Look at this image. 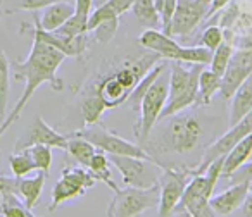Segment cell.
I'll use <instances>...</instances> for the list:
<instances>
[{"label": "cell", "instance_id": "cell-21", "mask_svg": "<svg viewBox=\"0 0 252 217\" xmlns=\"http://www.w3.org/2000/svg\"><path fill=\"white\" fill-rule=\"evenodd\" d=\"M131 7H133V0H105L94 12H90L87 21V31L90 33L98 23L105 21V19L121 18L123 14L131 11Z\"/></svg>", "mask_w": 252, "mask_h": 217}, {"label": "cell", "instance_id": "cell-4", "mask_svg": "<svg viewBox=\"0 0 252 217\" xmlns=\"http://www.w3.org/2000/svg\"><path fill=\"white\" fill-rule=\"evenodd\" d=\"M204 69L202 64H187L173 60L169 71L168 100L162 108L159 121L178 114L190 107H197L199 95V74ZM158 121V123H159Z\"/></svg>", "mask_w": 252, "mask_h": 217}, {"label": "cell", "instance_id": "cell-41", "mask_svg": "<svg viewBox=\"0 0 252 217\" xmlns=\"http://www.w3.org/2000/svg\"><path fill=\"white\" fill-rule=\"evenodd\" d=\"M200 2H204V4H207V5H211V2H213V0H200Z\"/></svg>", "mask_w": 252, "mask_h": 217}, {"label": "cell", "instance_id": "cell-9", "mask_svg": "<svg viewBox=\"0 0 252 217\" xmlns=\"http://www.w3.org/2000/svg\"><path fill=\"white\" fill-rule=\"evenodd\" d=\"M159 205V183L151 188H118L109 202L107 217H144L145 212L158 209Z\"/></svg>", "mask_w": 252, "mask_h": 217}, {"label": "cell", "instance_id": "cell-14", "mask_svg": "<svg viewBox=\"0 0 252 217\" xmlns=\"http://www.w3.org/2000/svg\"><path fill=\"white\" fill-rule=\"evenodd\" d=\"M251 133H252V110L245 117H242L237 124L228 126V130L224 131L223 135H220L216 140L211 141V143L207 145L206 150H204V154H202V157H200L199 165L195 167L197 172L202 174L211 162H214L220 157H226V155L231 152V148Z\"/></svg>", "mask_w": 252, "mask_h": 217}, {"label": "cell", "instance_id": "cell-30", "mask_svg": "<svg viewBox=\"0 0 252 217\" xmlns=\"http://www.w3.org/2000/svg\"><path fill=\"white\" fill-rule=\"evenodd\" d=\"M9 165H11V171L14 174V178H25L30 176L35 169V162L32 159L30 150H21V152H14V154L9 157Z\"/></svg>", "mask_w": 252, "mask_h": 217}, {"label": "cell", "instance_id": "cell-33", "mask_svg": "<svg viewBox=\"0 0 252 217\" xmlns=\"http://www.w3.org/2000/svg\"><path fill=\"white\" fill-rule=\"evenodd\" d=\"M233 47L228 42H223L216 50H213V57H211V71H214L216 74L223 76L224 71H226V66L230 62V57L233 54Z\"/></svg>", "mask_w": 252, "mask_h": 217}, {"label": "cell", "instance_id": "cell-35", "mask_svg": "<svg viewBox=\"0 0 252 217\" xmlns=\"http://www.w3.org/2000/svg\"><path fill=\"white\" fill-rule=\"evenodd\" d=\"M154 4H156V11H158L159 19H161V29L166 31L173 19V14H175L178 0H154Z\"/></svg>", "mask_w": 252, "mask_h": 217}, {"label": "cell", "instance_id": "cell-5", "mask_svg": "<svg viewBox=\"0 0 252 217\" xmlns=\"http://www.w3.org/2000/svg\"><path fill=\"white\" fill-rule=\"evenodd\" d=\"M224 157L216 159L207 165L202 174H195L187 185L182 195L175 214L187 212L189 217H216L214 210L211 209V196L214 195L218 181L221 179V169H223Z\"/></svg>", "mask_w": 252, "mask_h": 217}, {"label": "cell", "instance_id": "cell-25", "mask_svg": "<svg viewBox=\"0 0 252 217\" xmlns=\"http://www.w3.org/2000/svg\"><path fill=\"white\" fill-rule=\"evenodd\" d=\"M66 136H67L66 152L69 154V157L78 165H81V167H88L92 157L97 152V147L81 136H74V135H66Z\"/></svg>", "mask_w": 252, "mask_h": 217}, {"label": "cell", "instance_id": "cell-28", "mask_svg": "<svg viewBox=\"0 0 252 217\" xmlns=\"http://www.w3.org/2000/svg\"><path fill=\"white\" fill-rule=\"evenodd\" d=\"M133 11L137 21L147 29H158L161 26V19L156 11L154 0H133Z\"/></svg>", "mask_w": 252, "mask_h": 217}, {"label": "cell", "instance_id": "cell-32", "mask_svg": "<svg viewBox=\"0 0 252 217\" xmlns=\"http://www.w3.org/2000/svg\"><path fill=\"white\" fill-rule=\"evenodd\" d=\"M118 29H119V18H114L98 23L90 33L94 36V40H97L98 43H111L116 38V35H118Z\"/></svg>", "mask_w": 252, "mask_h": 217}, {"label": "cell", "instance_id": "cell-37", "mask_svg": "<svg viewBox=\"0 0 252 217\" xmlns=\"http://www.w3.org/2000/svg\"><path fill=\"white\" fill-rule=\"evenodd\" d=\"M7 195H18V178L0 174V198Z\"/></svg>", "mask_w": 252, "mask_h": 217}, {"label": "cell", "instance_id": "cell-26", "mask_svg": "<svg viewBox=\"0 0 252 217\" xmlns=\"http://www.w3.org/2000/svg\"><path fill=\"white\" fill-rule=\"evenodd\" d=\"M87 169L92 172V174H94V178L97 179V181L105 183V185H107L109 188L112 190V191H116V190L119 188V186L116 185L114 181H112L111 159H109V155L105 154L104 150L97 148V152L94 154V157H92V161H90V164H88Z\"/></svg>", "mask_w": 252, "mask_h": 217}, {"label": "cell", "instance_id": "cell-15", "mask_svg": "<svg viewBox=\"0 0 252 217\" xmlns=\"http://www.w3.org/2000/svg\"><path fill=\"white\" fill-rule=\"evenodd\" d=\"M207 11H209V5L200 0H178L173 19L164 33L173 38L190 36L199 28V25H202L207 19Z\"/></svg>", "mask_w": 252, "mask_h": 217}, {"label": "cell", "instance_id": "cell-24", "mask_svg": "<svg viewBox=\"0 0 252 217\" xmlns=\"http://www.w3.org/2000/svg\"><path fill=\"white\" fill-rule=\"evenodd\" d=\"M221 76L214 71L204 67L199 74V95H197V107H207L213 102L214 95L220 93Z\"/></svg>", "mask_w": 252, "mask_h": 217}, {"label": "cell", "instance_id": "cell-2", "mask_svg": "<svg viewBox=\"0 0 252 217\" xmlns=\"http://www.w3.org/2000/svg\"><path fill=\"white\" fill-rule=\"evenodd\" d=\"M159 60H162L161 57L147 49L130 50L123 55H114L111 62L104 64V67L92 76V80L81 90V95L97 98L105 110L121 107L126 104L138 81Z\"/></svg>", "mask_w": 252, "mask_h": 217}, {"label": "cell", "instance_id": "cell-17", "mask_svg": "<svg viewBox=\"0 0 252 217\" xmlns=\"http://www.w3.org/2000/svg\"><path fill=\"white\" fill-rule=\"evenodd\" d=\"M33 145H47V147H50V148L66 150L67 136L66 135H61L59 131H56L52 126H49L40 116H35V119L30 124L28 130L16 140L14 152L26 150V148L33 147Z\"/></svg>", "mask_w": 252, "mask_h": 217}, {"label": "cell", "instance_id": "cell-31", "mask_svg": "<svg viewBox=\"0 0 252 217\" xmlns=\"http://www.w3.org/2000/svg\"><path fill=\"white\" fill-rule=\"evenodd\" d=\"M28 150H30V154H32L33 162H35L36 171H42L49 176L50 167H52V162H54L52 148L47 147V145H33Z\"/></svg>", "mask_w": 252, "mask_h": 217}, {"label": "cell", "instance_id": "cell-12", "mask_svg": "<svg viewBox=\"0 0 252 217\" xmlns=\"http://www.w3.org/2000/svg\"><path fill=\"white\" fill-rule=\"evenodd\" d=\"M95 185H97V179L87 167H81L78 164L66 165L61 172L59 181L52 188V202L49 203V210L54 212L63 203L85 196V193Z\"/></svg>", "mask_w": 252, "mask_h": 217}, {"label": "cell", "instance_id": "cell-22", "mask_svg": "<svg viewBox=\"0 0 252 217\" xmlns=\"http://www.w3.org/2000/svg\"><path fill=\"white\" fill-rule=\"evenodd\" d=\"M45 181H47V174L42 171L36 172L33 178H28V176L18 178V196L23 200V203H25L30 210L35 209L36 203L42 198Z\"/></svg>", "mask_w": 252, "mask_h": 217}, {"label": "cell", "instance_id": "cell-13", "mask_svg": "<svg viewBox=\"0 0 252 217\" xmlns=\"http://www.w3.org/2000/svg\"><path fill=\"white\" fill-rule=\"evenodd\" d=\"M111 164L119 169L123 183L133 188H151L158 185L161 165L149 159L128 157V155H109Z\"/></svg>", "mask_w": 252, "mask_h": 217}, {"label": "cell", "instance_id": "cell-40", "mask_svg": "<svg viewBox=\"0 0 252 217\" xmlns=\"http://www.w3.org/2000/svg\"><path fill=\"white\" fill-rule=\"evenodd\" d=\"M230 2H231V0H213V2H211V5H209V11H207V19H206V21H209L213 16H216L218 12H220L226 4H230Z\"/></svg>", "mask_w": 252, "mask_h": 217}, {"label": "cell", "instance_id": "cell-18", "mask_svg": "<svg viewBox=\"0 0 252 217\" xmlns=\"http://www.w3.org/2000/svg\"><path fill=\"white\" fill-rule=\"evenodd\" d=\"M249 190H251V183H247V181L233 183V185H230V188H226L224 191L211 196V200H209L211 209L214 210L216 216L230 217L231 214L244 203Z\"/></svg>", "mask_w": 252, "mask_h": 217}, {"label": "cell", "instance_id": "cell-29", "mask_svg": "<svg viewBox=\"0 0 252 217\" xmlns=\"http://www.w3.org/2000/svg\"><path fill=\"white\" fill-rule=\"evenodd\" d=\"M61 0H0V16H11L16 12H38L47 5Z\"/></svg>", "mask_w": 252, "mask_h": 217}, {"label": "cell", "instance_id": "cell-11", "mask_svg": "<svg viewBox=\"0 0 252 217\" xmlns=\"http://www.w3.org/2000/svg\"><path fill=\"white\" fill-rule=\"evenodd\" d=\"M71 135L85 138V140H88L90 143H94L97 148L104 150L107 155H128V157H138V159L154 161L142 145L125 140V138L119 136V135L109 131L102 123L85 126V128H81V130L73 131Z\"/></svg>", "mask_w": 252, "mask_h": 217}, {"label": "cell", "instance_id": "cell-10", "mask_svg": "<svg viewBox=\"0 0 252 217\" xmlns=\"http://www.w3.org/2000/svg\"><path fill=\"white\" fill-rule=\"evenodd\" d=\"M197 172L195 167H168L161 165L159 174V205L158 217H171L178 207L189 181Z\"/></svg>", "mask_w": 252, "mask_h": 217}, {"label": "cell", "instance_id": "cell-19", "mask_svg": "<svg viewBox=\"0 0 252 217\" xmlns=\"http://www.w3.org/2000/svg\"><path fill=\"white\" fill-rule=\"evenodd\" d=\"M252 110V74L235 90L230 98V116L228 126L237 124L242 117H245Z\"/></svg>", "mask_w": 252, "mask_h": 217}, {"label": "cell", "instance_id": "cell-1", "mask_svg": "<svg viewBox=\"0 0 252 217\" xmlns=\"http://www.w3.org/2000/svg\"><path fill=\"white\" fill-rule=\"evenodd\" d=\"M211 117L192 110V107L161 119L142 147L159 165L178 167V159L202 157L206 147L214 141Z\"/></svg>", "mask_w": 252, "mask_h": 217}, {"label": "cell", "instance_id": "cell-38", "mask_svg": "<svg viewBox=\"0 0 252 217\" xmlns=\"http://www.w3.org/2000/svg\"><path fill=\"white\" fill-rule=\"evenodd\" d=\"M230 217H252V183H251V190H249L244 203H242Z\"/></svg>", "mask_w": 252, "mask_h": 217}, {"label": "cell", "instance_id": "cell-16", "mask_svg": "<svg viewBox=\"0 0 252 217\" xmlns=\"http://www.w3.org/2000/svg\"><path fill=\"white\" fill-rule=\"evenodd\" d=\"M252 74V47L235 49L230 57L226 71L221 76L220 97L223 100H230L238 86Z\"/></svg>", "mask_w": 252, "mask_h": 217}, {"label": "cell", "instance_id": "cell-34", "mask_svg": "<svg viewBox=\"0 0 252 217\" xmlns=\"http://www.w3.org/2000/svg\"><path fill=\"white\" fill-rule=\"evenodd\" d=\"M223 42H224V31L220 25L207 26V28L202 31V35H200V45L209 49L211 52L216 50Z\"/></svg>", "mask_w": 252, "mask_h": 217}, {"label": "cell", "instance_id": "cell-6", "mask_svg": "<svg viewBox=\"0 0 252 217\" xmlns=\"http://www.w3.org/2000/svg\"><path fill=\"white\" fill-rule=\"evenodd\" d=\"M137 43L142 49L156 52L162 60H178L187 64H206L211 62L213 52L202 45H180L173 36L159 29H145L138 36Z\"/></svg>", "mask_w": 252, "mask_h": 217}, {"label": "cell", "instance_id": "cell-42", "mask_svg": "<svg viewBox=\"0 0 252 217\" xmlns=\"http://www.w3.org/2000/svg\"><path fill=\"white\" fill-rule=\"evenodd\" d=\"M35 217H40V216H35Z\"/></svg>", "mask_w": 252, "mask_h": 217}, {"label": "cell", "instance_id": "cell-39", "mask_svg": "<svg viewBox=\"0 0 252 217\" xmlns=\"http://www.w3.org/2000/svg\"><path fill=\"white\" fill-rule=\"evenodd\" d=\"M92 4H94V0H74V14L88 19L92 12Z\"/></svg>", "mask_w": 252, "mask_h": 217}, {"label": "cell", "instance_id": "cell-36", "mask_svg": "<svg viewBox=\"0 0 252 217\" xmlns=\"http://www.w3.org/2000/svg\"><path fill=\"white\" fill-rule=\"evenodd\" d=\"M226 181H230V185H233V183H244V181L252 183V162H247L240 169H237L233 174L228 176Z\"/></svg>", "mask_w": 252, "mask_h": 217}, {"label": "cell", "instance_id": "cell-23", "mask_svg": "<svg viewBox=\"0 0 252 217\" xmlns=\"http://www.w3.org/2000/svg\"><path fill=\"white\" fill-rule=\"evenodd\" d=\"M252 155V133L247 135L244 140H240L230 154L224 157L223 161V169H221V178L226 179L228 176L233 174L237 169H240L244 164H247V161Z\"/></svg>", "mask_w": 252, "mask_h": 217}, {"label": "cell", "instance_id": "cell-27", "mask_svg": "<svg viewBox=\"0 0 252 217\" xmlns=\"http://www.w3.org/2000/svg\"><path fill=\"white\" fill-rule=\"evenodd\" d=\"M9 95H11V60L0 50V123L7 117Z\"/></svg>", "mask_w": 252, "mask_h": 217}, {"label": "cell", "instance_id": "cell-7", "mask_svg": "<svg viewBox=\"0 0 252 217\" xmlns=\"http://www.w3.org/2000/svg\"><path fill=\"white\" fill-rule=\"evenodd\" d=\"M168 88H169V73L168 69L147 88L140 102L138 108V119L135 123V136H137L138 145H144L145 140L149 138L151 131L158 124L159 116H161L162 108L168 100Z\"/></svg>", "mask_w": 252, "mask_h": 217}, {"label": "cell", "instance_id": "cell-3", "mask_svg": "<svg viewBox=\"0 0 252 217\" xmlns=\"http://www.w3.org/2000/svg\"><path fill=\"white\" fill-rule=\"evenodd\" d=\"M66 59L67 57L61 50L47 45L42 40L33 38L32 50H30L28 57L25 60H12L11 69L14 73V80L25 81V90H23L19 100L16 102L12 112L0 123V136L19 119V116L28 105V102L32 100L35 91L43 83H49L54 91L64 90V83L57 76V71H59V67L63 66V62Z\"/></svg>", "mask_w": 252, "mask_h": 217}, {"label": "cell", "instance_id": "cell-20", "mask_svg": "<svg viewBox=\"0 0 252 217\" xmlns=\"http://www.w3.org/2000/svg\"><path fill=\"white\" fill-rule=\"evenodd\" d=\"M73 14H74V4H71L69 0H61V2H54V4L43 7L42 14H38V21L43 29L56 31Z\"/></svg>", "mask_w": 252, "mask_h": 217}, {"label": "cell", "instance_id": "cell-8", "mask_svg": "<svg viewBox=\"0 0 252 217\" xmlns=\"http://www.w3.org/2000/svg\"><path fill=\"white\" fill-rule=\"evenodd\" d=\"M218 14L224 42L233 49L252 47V0H231Z\"/></svg>", "mask_w": 252, "mask_h": 217}]
</instances>
